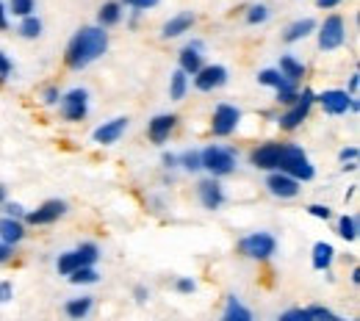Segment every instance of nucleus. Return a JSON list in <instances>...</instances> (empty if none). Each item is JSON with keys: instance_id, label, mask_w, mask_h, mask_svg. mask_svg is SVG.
Segmentation results:
<instances>
[{"instance_id": "48", "label": "nucleus", "mask_w": 360, "mask_h": 321, "mask_svg": "<svg viewBox=\"0 0 360 321\" xmlns=\"http://www.w3.org/2000/svg\"><path fill=\"white\" fill-rule=\"evenodd\" d=\"M11 252H14V249H11L8 244H3V241H0V266H3V263L11 258Z\"/></svg>"}, {"instance_id": "35", "label": "nucleus", "mask_w": 360, "mask_h": 321, "mask_svg": "<svg viewBox=\"0 0 360 321\" xmlns=\"http://www.w3.org/2000/svg\"><path fill=\"white\" fill-rule=\"evenodd\" d=\"M277 321H314V319H311V310L308 308H291V310L280 313Z\"/></svg>"}, {"instance_id": "4", "label": "nucleus", "mask_w": 360, "mask_h": 321, "mask_svg": "<svg viewBox=\"0 0 360 321\" xmlns=\"http://www.w3.org/2000/svg\"><path fill=\"white\" fill-rule=\"evenodd\" d=\"M97 258H100V247H97V244H91V241H84L78 249L61 252L56 266H58V275L70 277L72 272H78V269H84V266H94V263H97Z\"/></svg>"}, {"instance_id": "8", "label": "nucleus", "mask_w": 360, "mask_h": 321, "mask_svg": "<svg viewBox=\"0 0 360 321\" xmlns=\"http://www.w3.org/2000/svg\"><path fill=\"white\" fill-rule=\"evenodd\" d=\"M238 122H241V111L236 105H230V103H219L214 108V117H211V133L219 138L233 136Z\"/></svg>"}, {"instance_id": "3", "label": "nucleus", "mask_w": 360, "mask_h": 321, "mask_svg": "<svg viewBox=\"0 0 360 321\" xmlns=\"http://www.w3.org/2000/svg\"><path fill=\"white\" fill-rule=\"evenodd\" d=\"M200 161H202V169H208L211 178H217V181L225 175H233L238 166V155L222 144H211V147L200 150Z\"/></svg>"}, {"instance_id": "32", "label": "nucleus", "mask_w": 360, "mask_h": 321, "mask_svg": "<svg viewBox=\"0 0 360 321\" xmlns=\"http://www.w3.org/2000/svg\"><path fill=\"white\" fill-rule=\"evenodd\" d=\"M72 285H94L100 275H97V269L94 266H84V269H78V272H72V275L67 277Z\"/></svg>"}, {"instance_id": "9", "label": "nucleus", "mask_w": 360, "mask_h": 321, "mask_svg": "<svg viewBox=\"0 0 360 321\" xmlns=\"http://www.w3.org/2000/svg\"><path fill=\"white\" fill-rule=\"evenodd\" d=\"M89 114V92L86 89H70L61 97V117L67 122H81Z\"/></svg>"}, {"instance_id": "31", "label": "nucleus", "mask_w": 360, "mask_h": 321, "mask_svg": "<svg viewBox=\"0 0 360 321\" xmlns=\"http://www.w3.org/2000/svg\"><path fill=\"white\" fill-rule=\"evenodd\" d=\"M178 166H183L186 172H200L202 161H200V150H186L178 155Z\"/></svg>"}, {"instance_id": "37", "label": "nucleus", "mask_w": 360, "mask_h": 321, "mask_svg": "<svg viewBox=\"0 0 360 321\" xmlns=\"http://www.w3.org/2000/svg\"><path fill=\"white\" fill-rule=\"evenodd\" d=\"M3 211L8 219H25V208L17 205V202H3Z\"/></svg>"}, {"instance_id": "54", "label": "nucleus", "mask_w": 360, "mask_h": 321, "mask_svg": "<svg viewBox=\"0 0 360 321\" xmlns=\"http://www.w3.org/2000/svg\"><path fill=\"white\" fill-rule=\"evenodd\" d=\"M338 321H344V319H338Z\"/></svg>"}, {"instance_id": "5", "label": "nucleus", "mask_w": 360, "mask_h": 321, "mask_svg": "<svg viewBox=\"0 0 360 321\" xmlns=\"http://www.w3.org/2000/svg\"><path fill=\"white\" fill-rule=\"evenodd\" d=\"M238 252L250 261H269L271 255L277 252V238L266 232V230H258V232H250L238 241Z\"/></svg>"}, {"instance_id": "36", "label": "nucleus", "mask_w": 360, "mask_h": 321, "mask_svg": "<svg viewBox=\"0 0 360 321\" xmlns=\"http://www.w3.org/2000/svg\"><path fill=\"white\" fill-rule=\"evenodd\" d=\"M308 310H311V319L314 321H338L335 319V313H333V310H327V308L314 305V308H308Z\"/></svg>"}, {"instance_id": "49", "label": "nucleus", "mask_w": 360, "mask_h": 321, "mask_svg": "<svg viewBox=\"0 0 360 321\" xmlns=\"http://www.w3.org/2000/svg\"><path fill=\"white\" fill-rule=\"evenodd\" d=\"M6 28H8V11H6V6L0 0V31H6Z\"/></svg>"}, {"instance_id": "41", "label": "nucleus", "mask_w": 360, "mask_h": 321, "mask_svg": "<svg viewBox=\"0 0 360 321\" xmlns=\"http://www.w3.org/2000/svg\"><path fill=\"white\" fill-rule=\"evenodd\" d=\"M338 158H341V164H355L358 161V147H344L338 152Z\"/></svg>"}, {"instance_id": "17", "label": "nucleus", "mask_w": 360, "mask_h": 321, "mask_svg": "<svg viewBox=\"0 0 360 321\" xmlns=\"http://www.w3.org/2000/svg\"><path fill=\"white\" fill-rule=\"evenodd\" d=\"M266 188H269L271 197H280V199H294L300 194V183L283 172H269L266 178Z\"/></svg>"}, {"instance_id": "25", "label": "nucleus", "mask_w": 360, "mask_h": 321, "mask_svg": "<svg viewBox=\"0 0 360 321\" xmlns=\"http://www.w3.org/2000/svg\"><path fill=\"white\" fill-rule=\"evenodd\" d=\"M280 75L285 78V81H291V84H300L302 78H305V64L302 61H297L294 55H280Z\"/></svg>"}, {"instance_id": "28", "label": "nucleus", "mask_w": 360, "mask_h": 321, "mask_svg": "<svg viewBox=\"0 0 360 321\" xmlns=\"http://www.w3.org/2000/svg\"><path fill=\"white\" fill-rule=\"evenodd\" d=\"M186 92H188V75L180 72V70H175L172 78H169V100L180 103V100L186 97Z\"/></svg>"}, {"instance_id": "21", "label": "nucleus", "mask_w": 360, "mask_h": 321, "mask_svg": "<svg viewBox=\"0 0 360 321\" xmlns=\"http://www.w3.org/2000/svg\"><path fill=\"white\" fill-rule=\"evenodd\" d=\"M22 238H25V225H22V219H8V216L0 219V241H3V244L14 247V244H20Z\"/></svg>"}, {"instance_id": "24", "label": "nucleus", "mask_w": 360, "mask_h": 321, "mask_svg": "<svg viewBox=\"0 0 360 321\" xmlns=\"http://www.w3.org/2000/svg\"><path fill=\"white\" fill-rule=\"evenodd\" d=\"M120 20H122V3L108 0V3L100 6V11H97V25H100L103 31L111 28V25H120Z\"/></svg>"}, {"instance_id": "11", "label": "nucleus", "mask_w": 360, "mask_h": 321, "mask_svg": "<svg viewBox=\"0 0 360 321\" xmlns=\"http://www.w3.org/2000/svg\"><path fill=\"white\" fill-rule=\"evenodd\" d=\"M64 214H67V202H64V199H47V202H42L37 211L25 214V222L34 225V228H42V225L58 222Z\"/></svg>"}, {"instance_id": "14", "label": "nucleus", "mask_w": 360, "mask_h": 321, "mask_svg": "<svg viewBox=\"0 0 360 321\" xmlns=\"http://www.w3.org/2000/svg\"><path fill=\"white\" fill-rule=\"evenodd\" d=\"M128 125H131V119H128V117H117V119H108V122H103L100 128H94L91 138H94L97 144H103V147H108V144H117L120 138L125 136Z\"/></svg>"}, {"instance_id": "39", "label": "nucleus", "mask_w": 360, "mask_h": 321, "mask_svg": "<svg viewBox=\"0 0 360 321\" xmlns=\"http://www.w3.org/2000/svg\"><path fill=\"white\" fill-rule=\"evenodd\" d=\"M122 6H128L134 11H147V8H155L158 0H122Z\"/></svg>"}, {"instance_id": "1", "label": "nucleus", "mask_w": 360, "mask_h": 321, "mask_svg": "<svg viewBox=\"0 0 360 321\" xmlns=\"http://www.w3.org/2000/svg\"><path fill=\"white\" fill-rule=\"evenodd\" d=\"M105 50H108V34L100 25H86V28H81L70 39L67 53H64V61H67L70 70H86Z\"/></svg>"}, {"instance_id": "40", "label": "nucleus", "mask_w": 360, "mask_h": 321, "mask_svg": "<svg viewBox=\"0 0 360 321\" xmlns=\"http://www.w3.org/2000/svg\"><path fill=\"white\" fill-rule=\"evenodd\" d=\"M175 288H178V294H194V288H197V282H194L191 277H178V282H175Z\"/></svg>"}, {"instance_id": "7", "label": "nucleus", "mask_w": 360, "mask_h": 321, "mask_svg": "<svg viewBox=\"0 0 360 321\" xmlns=\"http://www.w3.org/2000/svg\"><path fill=\"white\" fill-rule=\"evenodd\" d=\"M347 42V22L341 14H330L319 28V50H338Z\"/></svg>"}, {"instance_id": "22", "label": "nucleus", "mask_w": 360, "mask_h": 321, "mask_svg": "<svg viewBox=\"0 0 360 321\" xmlns=\"http://www.w3.org/2000/svg\"><path fill=\"white\" fill-rule=\"evenodd\" d=\"M91 308H94V296H75V299H67L64 313H67V319L84 321L91 313Z\"/></svg>"}, {"instance_id": "42", "label": "nucleus", "mask_w": 360, "mask_h": 321, "mask_svg": "<svg viewBox=\"0 0 360 321\" xmlns=\"http://www.w3.org/2000/svg\"><path fill=\"white\" fill-rule=\"evenodd\" d=\"M308 214H311V216H316V219H324V222L333 216V211H330L327 205H311V208H308Z\"/></svg>"}, {"instance_id": "47", "label": "nucleus", "mask_w": 360, "mask_h": 321, "mask_svg": "<svg viewBox=\"0 0 360 321\" xmlns=\"http://www.w3.org/2000/svg\"><path fill=\"white\" fill-rule=\"evenodd\" d=\"M161 161H164V166H167V169H175V166H178V155H172V152H164V158H161Z\"/></svg>"}, {"instance_id": "50", "label": "nucleus", "mask_w": 360, "mask_h": 321, "mask_svg": "<svg viewBox=\"0 0 360 321\" xmlns=\"http://www.w3.org/2000/svg\"><path fill=\"white\" fill-rule=\"evenodd\" d=\"M358 86H360V75L358 72H355V75H352V78H349V97H355V92H358Z\"/></svg>"}, {"instance_id": "43", "label": "nucleus", "mask_w": 360, "mask_h": 321, "mask_svg": "<svg viewBox=\"0 0 360 321\" xmlns=\"http://www.w3.org/2000/svg\"><path fill=\"white\" fill-rule=\"evenodd\" d=\"M11 70H14V67H11V58L0 50V78H8V75H11Z\"/></svg>"}, {"instance_id": "6", "label": "nucleus", "mask_w": 360, "mask_h": 321, "mask_svg": "<svg viewBox=\"0 0 360 321\" xmlns=\"http://www.w3.org/2000/svg\"><path fill=\"white\" fill-rule=\"evenodd\" d=\"M314 103H316V94L311 92V89H305V92L297 97V103H294V105H288V111H285V114H280L277 125H280L283 131H297V128L308 119V114H311Z\"/></svg>"}, {"instance_id": "19", "label": "nucleus", "mask_w": 360, "mask_h": 321, "mask_svg": "<svg viewBox=\"0 0 360 321\" xmlns=\"http://www.w3.org/2000/svg\"><path fill=\"white\" fill-rule=\"evenodd\" d=\"M197 22V17L191 14V11H178L175 17H169L167 22H164V28H161V37L164 39H175V37H183V34H188L191 31V25Z\"/></svg>"}, {"instance_id": "12", "label": "nucleus", "mask_w": 360, "mask_h": 321, "mask_svg": "<svg viewBox=\"0 0 360 321\" xmlns=\"http://www.w3.org/2000/svg\"><path fill=\"white\" fill-rule=\"evenodd\" d=\"M280 152H283V141H269V144H261L258 150H252L250 164H252V166H258V169H264V172H277Z\"/></svg>"}, {"instance_id": "2", "label": "nucleus", "mask_w": 360, "mask_h": 321, "mask_svg": "<svg viewBox=\"0 0 360 321\" xmlns=\"http://www.w3.org/2000/svg\"><path fill=\"white\" fill-rule=\"evenodd\" d=\"M277 172L294 178L297 183H308V181H314L316 178V169H314V164H311V158H308L305 150L297 147V144H283Z\"/></svg>"}, {"instance_id": "18", "label": "nucleus", "mask_w": 360, "mask_h": 321, "mask_svg": "<svg viewBox=\"0 0 360 321\" xmlns=\"http://www.w3.org/2000/svg\"><path fill=\"white\" fill-rule=\"evenodd\" d=\"M200 50H202V42H197V39H194V42H188V45L180 50V55H178L180 72H186V75H191V78H194V75L205 67V64H202V53H200Z\"/></svg>"}, {"instance_id": "44", "label": "nucleus", "mask_w": 360, "mask_h": 321, "mask_svg": "<svg viewBox=\"0 0 360 321\" xmlns=\"http://www.w3.org/2000/svg\"><path fill=\"white\" fill-rule=\"evenodd\" d=\"M61 100V94H58V86H47L45 89V103L47 105H56Z\"/></svg>"}, {"instance_id": "52", "label": "nucleus", "mask_w": 360, "mask_h": 321, "mask_svg": "<svg viewBox=\"0 0 360 321\" xmlns=\"http://www.w3.org/2000/svg\"><path fill=\"white\" fill-rule=\"evenodd\" d=\"M352 282L360 285V269H352Z\"/></svg>"}, {"instance_id": "27", "label": "nucleus", "mask_w": 360, "mask_h": 321, "mask_svg": "<svg viewBox=\"0 0 360 321\" xmlns=\"http://www.w3.org/2000/svg\"><path fill=\"white\" fill-rule=\"evenodd\" d=\"M258 84H261V86H269V89H274V92H283V89L297 86V84L285 81V78L280 75V70H261V72H258Z\"/></svg>"}, {"instance_id": "23", "label": "nucleus", "mask_w": 360, "mask_h": 321, "mask_svg": "<svg viewBox=\"0 0 360 321\" xmlns=\"http://www.w3.org/2000/svg\"><path fill=\"white\" fill-rule=\"evenodd\" d=\"M222 321H255V316H252V310L238 299V296H227L225 302V313H222Z\"/></svg>"}, {"instance_id": "26", "label": "nucleus", "mask_w": 360, "mask_h": 321, "mask_svg": "<svg viewBox=\"0 0 360 321\" xmlns=\"http://www.w3.org/2000/svg\"><path fill=\"white\" fill-rule=\"evenodd\" d=\"M333 258H335V249H333V244H327V241H319L314 244V269L316 272H327L330 266H333Z\"/></svg>"}, {"instance_id": "30", "label": "nucleus", "mask_w": 360, "mask_h": 321, "mask_svg": "<svg viewBox=\"0 0 360 321\" xmlns=\"http://www.w3.org/2000/svg\"><path fill=\"white\" fill-rule=\"evenodd\" d=\"M338 235H341L344 241H355V238H358V216L344 214V216L338 219Z\"/></svg>"}, {"instance_id": "51", "label": "nucleus", "mask_w": 360, "mask_h": 321, "mask_svg": "<svg viewBox=\"0 0 360 321\" xmlns=\"http://www.w3.org/2000/svg\"><path fill=\"white\" fill-rule=\"evenodd\" d=\"M316 3H319V8H335L341 0H316Z\"/></svg>"}, {"instance_id": "13", "label": "nucleus", "mask_w": 360, "mask_h": 321, "mask_svg": "<svg viewBox=\"0 0 360 321\" xmlns=\"http://www.w3.org/2000/svg\"><path fill=\"white\" fill-rule=\"evenodd\" d=\"M197 197L202 202L205 211H219L225 205V188L217 178H208V181H200L197 183Z\"/></svg>"}, {"instance_id": "29", "label": "nucleus", "mask_w": 360, "mask_h": 321, "mask_svg": "<svg viewBox=\"0 0 360 321\" xmlns=\"http://www.w3.org/2000/svg\"><path fill=\"white\" fill-rule=\"evenodd\" d=\"M20 37H22V39H39V37H42V20H39L37 14L25 17V20L20 22Z\"/></svg>"}, {"instance_id": "34", "label": "nucleus", "mask_w": 360, "mask_h": 321, "mask_svg": "<svg viewBox=\"0 0 360 321\" xmlns=\"http://www.w3.org/2000/svg\"><path fill=\"white\" fill-rule=\"evenodd\" d=\"M269 17H271V8L269 6H264V3L250 6V11H247V22H250V25H264Z\"/></svg>"}, {"instance_id": "46", "label": "nucleus", "mask_w": 360, "mask_h": 321, "mask_svg": "<svg viewBox=\"0 0 360 321\" xmlns=\"http://www.w3.org/2000/svg\"><path fill=\"white\" fill-rule=\"evenodd\" d=\"M11 294H14V291H11V282H0V305H3V302H8V299H11Z\"/></svg>"}, {"instance_id": "10", "label": "nucleus", "mask_w": 360, "mask_h": 321, "mask_svg": "<svg viewBox=\"0 0 360 321\" xmlns=\"http://www.w3.org/2000/svg\"><path fill=\"white\" fill-rule=\"evenodd\" d=\"M316 103L324 108V114H330V117H344L347 111H352L355 97H349L344 89H327V92H321L316 97Z\"/></svg>"}, {"instance_id": "38", "label": "nucleus", "mask_w": 360, "mask_h": 321, "mask_svg": "<svg viewBox=\"0 0 360 321\" xmlns=\"http://www.w3.org/2000/svg\"><path fill=\"white\" fill-rule=\"evenodd\" d=\"M297 97H300L297 86H291V89H283V92H277V103H280V105H294V103H297Z\"/></svg>"}, {"instance_id": "33", "label": "nucleus", "mask_w": 360, "mask_h": 321, "mask_svg": "<svg viewBox=\"0 0 360 321\" xmlns=\"http://www.w3.org/2000/svg\"><path fill=\"white\" fill-rule=\"evenodd\" d=\"M34 8H37V0H8V11H11L14 17H20V20L31 17Z\"/></svg>"}, {"instance_id": "53", "label": "nucleus", "mask_w": 360, "mask_h": 321, "mask_svg": "<svg viewBox=\"0 0 360 321\" xmlns=\"http://www.w3.org/2000/svg\"><path fill=\"white\" fill-rule=\"evenodd\" d=\"M6 194H8V191H6V185L0 183V205H3V202H6Z\"/></svg>"}, {"instance_id": "15", "label": "nucleus", "mask_w": 360, "mask_h": 321, "mask_svg": "<svg viewBox=\"0 0 360 321\" xmlns=\"http://www.w3.org/2000/svg\"><path fill=\"white\" fill-rule=\"evenodd\" d=\"M175 125H178L175 114H158V117H153L147 122V138L153 144H167L169 136H172V131H175Z\"/></svg>"}, {"instance_id": "20", "label": "nucleus", "mask_w": 360, "mask_h": 321, "mask_svg": "<svg viewBox=\"0 0 360 321\" xmlns=\"http://www.w3.org/2000/svg\"><path fill=\"white\" fill-rule=\"evenodd\" d=\"M316 31V20L314 17H302V20H294L288 28H285V34H283V42L285 45H294V42H302L305 37H311Z\"/></svg>"}, {"instance_id": "45", "label": "nucleus", "mask_w": 360, "mask_h": 321, "mask_svg": "<svg viewBox=\"0 0 360 321\" xmlns=\"http://www.w3.org/2000/svg\"><path fill=\"white\" fill-rule=\"evenodd\" d=\"M134 296H136V302H139V305H144V302L150 299V291H147L144 285H136V288H134Z\"/></svg>"}, {"instance_id": "16", "label": "nucleus", "mask_w": 360, "mask_h": 321, "mask_svg": "<svg viewBox=\"0 0 360 321\" xmlns=\"http://www.w3.org/2000/svg\"><path fill=\"white\" fill-rule=\"evenodd\" d=\"M227 84V70L222 64H211V67H202L197 75H194V86L200 92H214L219 86Z\"/></svg>"}]
</instances>
